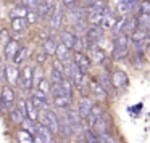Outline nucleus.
Returning <instances> with one entry per match:
<instances>
[{
	"instance_id": "obj_43",
	"label": "nucleus",
	"mask_w": 150,
	"mask_h": 143,
	"mask_svg": "<svg viewBox=\"0 0 150 143\" xmlns=\"http://www.w3.org/2000/svg\"><path fill=\"white\" fill-rule=\"evenodd\" d=\"M139 11L140 13L150 15V0H140L139 2Z\"/></svg>"
},
{
	"instance_id": "obj_18",
	"label": "nucleus",
	"mask_w": 150,
	"mask_h": 143,
	"mask_svg": "<svg viewBox=\"0 0 150 143\" xmlns=\"http://www.w3.org/2000/svg\"><path fill=\"white\" fill-rule=\"evenodd\" d=\"M111 81H113V87H116V88H126L127 84H129L127 74L124 71H115L111 74Z\"/></svg>"
},
{
	"instance_id": "obj_45",
	"label": "nucleus",
	"mask_w": 150,
	"mask_h": 143,
	"mask_svg": "<svg viewBox=\"0 0 150 143\" xmlns=\"http://www.w3.org/2000/svg\"><path fill=\"white\" fill-rule=\"evenodd\" d=\"M131 60H132L131 63H134V66H137V68H139V66H142L144 55H142V53H134V52H132V56H131Z\"/></svg>"
},
{
	"instance_id": "obj_42",
	"label": "nucleus",
	"mask_w": 150,
	"mask_h": 143,
	"mask_svg": "<svg viewBox=\"0 0 150 143\" xmlns=\"http://www.w3.org/2000/svg\"><path fill=\"white\" fill-rule=\"evenodd\" d=\"M18 2H20V4H23L24 7H28L29 10H37L40 0H18Z\"/></svg>"
},
{
	"instance_id": "obj_1",
	"label": "nucleus",
	"mask_w": 150,
	"mask_h": 143,
	"mask_svg": "<svg viewBox=\"0 0 150 143\" xmlns=\"http://www.w3.org/2000/svg\"><path fill=\"white\" fill-rule=\"evenodd\" d=\"M18 87L23 92H33L34 90V68L29 64H24L20 69V81Z\"/></svg>"
},
{
	"instance_id": "obj_30",
	"label": "nucleus",
	"mask_w": 150,
	"mask_h": 143,
	"mask_svg": "<svg viewBox=\"0 0 150 143\" xmlns=\"http://www.w3.org/2000/svg\"><path fill=\"white\" fill-rule=\"evenodd\" d=\"M87 45H89V42L86 40V37L82 36V34H78V36H76V40H74L73 52H86V50H87Z\"/></svg>"
},
{
	"instance_id": "obj_12",
	"label": "nucleus",
	"mask_w": 150,
	"mask_h": 143,
	"mask_svg": "<svg viewBox=\"0 0 150 143\" xmlns=\"http://www.w3.org/2000/svg\"><path fill=\"white\" fill-rule=\"evenodd\" d=\"M5 81L11 85V87H18V81H20V68L15 63H8L5 64Z\"/></svg>"
},
{
	"instance_id": "obj_36",
	"label": "nucleus",
	"mask_w": 150,
	"mask_h": 143,
	"mask_svg": "<svg viewBox=\"0 0 150 143\" xmlns=\"http://www.w3.org/2000/svg\"><path fill=\"white\" fill-rule=\"evenodd\" d=\"M26 58H28V47H21V48L18 50L16 56H15L13 63L16 66H20V64H23V61H26Z\"/></svg>"
},
{
	"instance_id": "obj_40",
	"label": "nucleus",
	"mask_w": 150,
	"mask_h": 143,
	"mask_svg": "<svg viewBox=\"0 0 150 143\" xmlns=\"http://www.w3.org/2000/svg\"><path fill=\"white\" fill-rule=\"evenodd\" d=\"M26 21H28V24H29V26H34V24L39 23L40 18H39V15H37V11L36 10H31L29 13H28V16H26Z\"/></svg>"
},
{
	"instance_id": "obj_37",
	"label": "nucleus",
	"mask_w": 150,
	"mask_h": 143,
	"mask_svg": "<svg viewBox=\"0 0 150 143\" xmlns=\"http://www.w3.org/2000/svg\"><path fill=\"white\" fill-rule=\"evenodd\" d=\"M42 79H45V76H44V68H42V64H37L36 68H34V88L40 84Z\"/></svg>"
},
{
	"instance_id": "obj_27",
	"label": "nucleus",
	"mask_w": 150,
	"mask_h": 143,
	"mask_svg": "<svg viewBox=\"0 0 150 143\" xmlns=\"http://www.w3.org/2000/svg\"><path fill=\"white\" fill-rule=\"evenodd\" d=\"M26 114L23 113V111L20 109V108H16V106H13L10 109V119H11V122L13 124H16V125H20V124H23V121L26 119Z\"/></svg>"
},
{
	"instance_id": "obj_15",
	"label": "nucleus",
	"mask_w": 150,
	"mask_h": 143,
	"mask_svg": "<svg viewBox=\"0 0 150 143\" xmlns=\"http://www.w3.org/2000/svg\"><path fill=\"white\" fill-rule=\"evenodd\" d=\"M76 36L78 34L74 32V31L69 27V29H60L58 31V39L62 43H65L68 48L73 50V47H74V40H76Z\"/></svg>"
},
{
	"instance_id": "obj_21",
	"label": "nucleus",
	"mask_w": 150,
	"mask_h": 143,
	"mask_svg": "<svg viewBox=\"0 0 150 143\" xmlns=\"http://www.w3.org/2000/svg\"><path fill=\"white\" fill-rule=\"evenodd\" d=\"M28 26H29V24H28L26 18H11L10 20L11 32H23V31H26Z\"/></svg>"
},
{
	"instance_id": "obj_19",
	"label": "nucleus",
	"mask_w": 150,
	"mask_h": 143,
	"mask_svg": "<svg viewBox=\"0 0 150 143\" xmlns=\"http://www.w3.org/2000/svg\"><path fill=\"white\" fill-rule=\"evenodd\" d=\"M52 103L57 109H68L73 104V98L68 97V95H58V97H52Z\"/></svg>"
},
{
	"instance_id": "obj_10",
	"label": "nucleus",
	"mask_w": 150,
	"mask_h": 143,
	"mask_svg": "<svg viewBox=\"0 0 150 143\" xmlns=\"http://www.w3.org/2000/svg\"><path fill=\"white\" fill-rule=\"evenodd\" d=\"M105 36V29L98 24V26H89V29L86 31L84 37L89 43H100V40Z\"/></svg>"
},
{
	"instance_id": "obj_26",
	"label": "nucleus",
	"mask_w": 150,
	"mask_h": 143,
	"mask_svg": "<svg viewBox=\"0 0 150 143\" xmlns=\"http://www.w3.org/2000/svg\"><path fill=\"white\" fill-rule=\"evenodd\" d=\"M91 129H94V132L97 133V135H100V133L108 132V122H107V117H105V114H103L102 117H98L97 121H95V122H94V125H92Z\"/></svg>"
},
{
	"instance_id": "obj_44",
	"label": "nucleus",
	"mask_w": 150,
	"mask_h": 143,
	"mask_svg": "<svg viewBox=\"0 0 150 143\" xmlns=\"http://www.w3.org/2000/svg\"><path fill=\"white\" fill-rule=\"evenodd\" d=\"M98 138H100V143H116V140L110 135V132L100 133V135H98Z\"/></svg>"
},
{
	"instance_id": "obj_22",
	"label": "nucleus",
	"mask_w": 150,
	"mask_h": 143,
	"mask_svg": "<svg viewBox=\"0 0 150 143\" xmlns=\"http://www.w3.org/2000/svg\"><path fill=\"white\" fill-rule=\"evenodd\" d=\"M29 11H31L29 8L24 7L23 4H20V2H18L15 7L10 8V18H26Z\"/></svg>"
},
{
	"instance_id": "obj_13",
	"label": "nucleus",
	"mask_w": 150,
	"mask_h": 143,
	"mask_svg": "<svg viewBox=\"0 0 150 143\" xmlns=\"http://www.w3.org/2000/svg\"><path fill=\"white\" fill-rule=\"evenodd\" d=\"M118 16H120L118 11H113V10H110V7H107L103 11V20H102L100 26L103 27L105 31H111L115 27V24H116V21H118Z\"/></svg>"
},
{
	"instance_id": "obj_14",
	"label": "nucleus",
	"mask_w": 150,
	"mask_h": 143,
	"mask_svg": "<svg viewBox=\"0 0 150 143\" xmlns=\"http://www.w3.org/2000/svg\"><path fill=\"white\" fill-rule=\"evenodd\" d=\"M20 48H21L20 42H18V40H15V39H11L10 42H8L7 45L2 48V50H4V58H5V61H13Z\"/></svg>"
},
{
	"instance_id": "obj_7",
	"label": "nucleus",
	"mask_w": 150,
	"mask_h": 143,
	"mask_svg": "<svg viewBox=\"0 0 150 143\" xmlns=\"http://www.w3.org/2000/svg\"><path fill=\"white\" fill-rule=\"evenodd\" d=\"M73 61L78 64V68L81 69L84 74H89V71H91V68H92V60L89 58L87 53H84V52H73Z\"/></svg>"
},
{
	"instance_id": "obj_46",
	"label": "nucleus",
	"mask_w": 150,
	"mask_h": 143,
	"mask_svg": "<svg viewBox=\"0 0 150 143\" xmlns=\"http://www.w3.org/2000/svg\"><path fill=\"white\" fill-rule=\"evenodd\" d=\"M60 4L65 7V10H68V8H73L76 5H79V0H60Z\"/></svg>"
},
{
	"instance_id": "obj_34",
	"label": "nucleus",
	"mask_w": 150,
	"mask_h": 143,
	"mask_svg": "<svg viewBox=\"0 0 150 143\" xmlns=\"http://www.w3.org/2000/svg\"><path fill=\"white\" fill-rule=\"evenodd\" d=\"M97 81L100 82V85L103 88H107V90H110L111 87H113V81H111V74H108V72H100V74L97 76Z\"/></svg>"
},
{
	"instance_id": "obj_24",
	"label": "nucleus",
	"mask_w": 150,
	"mask_h": 143,
	"mask_svg": "<svg viewBox=\"0 0 150 143\" xmlns=\"http://www.w3.org/2000/svg\"><path fill=\"white\" fill-rule=\"evenodd\" d=\"M57 47H58V43L55 42V39H53V37H49V39H45L42 42V52H45L49 56H55Z\"/></svg>"
},
{
	"instance_id": "obj_32",
	"label": "nucleus",
	"mask_w": 150,
	"mask_h": 143,
	"mask_svg": "<svg viewBox=\"0 0 150 143\" xmlns=\"http://www.w3.org/2000/svg\"><path fill=\"white\" fill-rule=\"evenodd\" d=\"M129 37H131V40H147V39H150V31L144 29V27H137Z\"/></svg>"
},
{
	"instance_id": "obj_6",
	"label": "nucleus",
	"mask_w": 150,
	"mask_h": 143,
	"mask_svg": "<svg viewBox=\"0 0 150 143\" xmlns=\"http://www.w3.org/2000/svg\"><path fill=\"white\" fill-rule=\"evenodd\" d=\"M34 137H36V143H53L55 133L47 125H44L42 122H37V129H36Z\"/></svg>"
},
{
	"instance_id": "obj_38",
	"label": "nucleus",
	"mask_w": 150,
	"mask_h": 143,
	"mask_svg": "<svg viewBox=\"0 0 150 143\" xmlns=\"http://www.w3.org/2000/svg\"><path fill=\"white\" fill-rule=\"evenodd\" d=\"M36 88H39V90H42L44 93H47V95H50V90H52V81H50V79H42V81H40V84L37 85Z\"/></svg>"
},
{
	"instance_id": "obj_41",
	"label": "nucleus",
	"mask_w": 150,
	"mask_h": 143,
	"mask_svg": "<svg viewBox=\"0 0 150 143\" xmlns=\"http://www.w3.org/2000/svg\"><path fill=\"white\" fill-rule=\"evenodd\" d=\"M11 40V34L8 32L7 29H2L0 31V47H2V48H4L5 45H7L8 42H10Z\"/></svg>"
},
{
	"instance_id": "obj_4",
	"label": "nucleus",
	"mask_w": 150,
	"mask_h": 143,
	"mask_svg": "<svg viewBox=\"0 0 150 143\" xmlns=\"http://www.w3.org/2000/svg\"><path fill=\"white\" fill-rule=\"evenodd\" d=\"M86 53L89 55L94 64H105V61H107V53L98 43H89Z\"/></svg>"
},
{
	"instance_id": "obj_23",
	"label": "nucleus",
	"mask_w": 150,
	"mask_h": 143,
	"mask_svg": "<svg viewBox=\"0 0 150 143\" xmlns=\"http://www.w3.org/2000/svg\"><path fill=\"white\" fill-rule=\"evenodd\" d=\"M16 140L18 143H36V137H34L33 132L26 129H20L16 132Z\"/></svg>"
},
{
	"instance_id": "obj_35",
	"label": "nucleus",
	"mask_w": 150,
	"mask_h": 143,
	"mask_svg": "<svg viewBox=\"0 0 150 143\" xmlns=\"http://www.w3.org/2000/svg\"><path fill=\"white\" fill-rule=\"evenodd\" d=\"M84 138L87 143H100V138H98V135L94 132V129H91V127L86 125L84 129Z\"/></svg>"
},
{
	"instance_id": "obj_16",
	"label": "nucleus",
	"mask_w": 150,
	"mask_h": 143,
	"mask_svg": "<svg viewBox=\"0 0 150 143\" xmlns=\"http://www.w3.org/2000/svg\"><path fill=\"white\" fill-rule=\"evenodd\" d=\"M92 106H94V103H92V100L89 97H81L78 100V111L84 121L89 117V114L92 111Z\"/></svg>"
},
{
	"instance_id": "obj_5",
	"label": "nucleus",
	"mask_w": 150,
	"mask_h": 143,
	"mask_svg": "<svg viewBox=\"0 0 150 143\" xmlns=\"http://www.w3.org/2000/svg\"><path fill=\"white\" fill-rule=\"evenodd\" d=\"M89 84H91V95L94 97V100L97 101V103H102V104L107 103V100H108V90L107 88L102 87L97 79H92Z\"/></svg>"
},
{
	"instance_id": "obj_9",
	"label": "nucleus",
	"mask_w": 150,
	"mask_h": 143,
	"mask_svg": "<svg viewBox=\"0 0 150 143\" xmlns=\"http://www.w3.org/2000/svg\"><path fill=\"white\" fill-rule=\"evenodd\" d=\"M0 97H2L4 104L8 108V111H10L11 108L15 106V103H16V93H15L13 87H11L10 84L2 87V90H0Z\"/></svg>"
},
{
	"instance_id": "obj_11",
	"label": "nucleus",
	"mask_w": 150,
	"mask_h": 143,
	"mask_svg": "<svg viewBox=\"0 0 150 143\" xmlns=\"http://www.w3.org/2000/svg\"><path fill=\"white\" fill-rule=\"evenodd\" d=\"M58 137H62L63 140H71L74 137V130H73L69 121L66 119L63 109H62V114H60V133H58Z\"/></svg>"
},
{
	"instance_id": "obj_17",
	"label": "nucleus",
	"mask_w": 150,
	"mask_h": 143,
	"mask_svg": "<svg viewBox=\"0 0 150 143\" xmlns=\"http://www.w3.org/2000/svg\"><path fill=\"white\" fill-rule=\"evenodd\" d=\"M57 60H60V61L63 63H68L73 60V50L68 48V47L65 45V43L58 42V47H57V53H55Z\"/></svg>"
},
{
	"instance_id": "obj_2",
	"label": "nucleus",
	"mask_w": 150,
	"mask_h": 143,
	"mask_svg": "<svg viewBox=\"0 0 150 143\" xmlns=\"http://www.w3.org/2000/svg\"><path fill=\"white\" fill-rule=\"evenodd\" d=\"M63 5L62 4H57V7H55V10L52 11V15L49 16V20H47V27H49L52 32H57V31H60L62 29V24H63V21H65V16H66V11L63 10Z\"/></svg>"
},
{
	"instance_id": "obj_3",
	"label": "nucleus",
	"mask_w": 150,
	"mask_h": 143,
	"mask_svg": "<svg viewBox=\"0 0 150 143\" xmlns=\"http://www.w3.org/2000/svg\"><path fill=\"white\" fill-rule=\"evenodd\" d=\"M63 111H65L66 119L69 121L73 130H74V135H82L86 127H84V124H82V121H84V119L81 117L79 111L78 109H73V108H68V109H63Z\"/></svg>"
},
{
	"instance_id": "obj_47",
	"label": "nucleus",
	"mask_w": 150,
	"mask_h": 143,
	"mask_svg": "<svg viewBox=\"0 0 150 143\" xmlns=\"http://www.w3.org/2000/svg\"><path fill=\"white\" fill-rule=\"evenodd\" d=\"M147 53L150 55V43H149V48H147Z\"/></svg>"
},
{
	"instance_id": "obj_20",
	"label": "nucleus",
	"mask_w": 150,
	"mask_h": 143,
	"mask_svg": "<svg viewBox=\"0 0 150 143\" xmlns=\"http://www.w3.org/2000/svg\"><path fill=\"white\" fill-rule=\"evenodd\" d=\"M103 114L105 113H103V106H102V103H94L91 114H89V117L86 119V121H87V127H92L95 121H97L98 117H102Z\"/></svg>"
},
{
	"instance_id": "obj_25",
	"label": "nucleus",
	"mask_w": 150,
	"mask_h": 143,
	"mask_svg": "<svg viewBox=\"0 0 150 143\" xmlns=\"http://www.w3.org/2000/svg\"><path fill=\"white\" fill-rule=\"evenodd\" d=\"M149 43H150V39H147V40H131V48H132L134 53H142V55H145L147 48H149Z\"/></svg>"
},
{
	"instance_id": "obj_28",
	"label": "nucleus",
	"mask_w": 150,
	"mask_h": 143,
	"mask_svg": "<svg viewBox=\"0 0 150 143\" xmlns=\"http://www.w3.org/2000/svg\"><path fill=\"white\" fill-rule=\"evenodd\" d=\"M87 23L91 24V26H98V24H102V20H103V11H95V10H89L87 13Z\"/></svg>"
},
{
	"instance_id": "obj_33",
	"label": "nucleus",
	"mask_w": 150,
	"mask_h": 143,
	"mask_svg": "<svg viewBox=\"0 0 150 143\" xmlns=\"http://www.w3.org/2000/svg\"><path fill=\"white\" fill-rule=\"evenodd\" d=\"M89 26H91V24L87 23V20H79V21H76V23L71 24V29L74 31L76 34H82V36H84L86 31L89 29Z\"/></svg>"
},
{
	"instance_id": "obj_31",
	"label": "nucleus",
	"mask_w": 150,
	"mask_h": 143,
	"mask_svg": "<svg viewBox=\"0 0 150 143\" xmlns=\"http://www.w3.org/2000/svg\"><path fill=\"white\" fill-rule=\"evenodd\" d=\"M129 55V48H120V47H113L111 48V58L113 61H121V60L127 58Z\"/></svg>"
},
{
	"instance_id": "obj_29",
	"label": "nucleus",
	"mask_w": 150,
	"mask_h": 143,
	"mask_svg": "<svg viewBox=\"0 0 150 143\" xmlns=\"http://www.w3.org/2000/svg\"><path fill=\"white\" fill-rule=\"evenodd\" d=\"M49 79L52 81V84H62V82L65 81V74H63V71H60L58 68L52 66L50 71H49Z\"/></svg>"
},
{
	"instance_id": "obj_8",
	"label": "nucleus",
	"mask_w": 150,
	"mask_h": 143,
	"mask_svg": "<svg viewBox=\"0 0 150 143\" xmlns=\"http://www.w3.org/2000/svg\"><path fill=\"white\" fill-rule=\"evenodd\" d=\"M57 4H55V0H40L39 2V7H37V15H39L40 21H45L49 20V16L52 15V11L55 10Z\"/></svg>"
},
{
	"instance_id": "obj_48",
	"label": "nucleus",
	"mask_w": 150,
	"mask_h": 143,
	"mask_svg": "<svg viewBox=\"0 0 150 143\" xmlns=\"http://www.w3.org/2000/svg\"><path fill=\"white\" fill-rule=\"evenodd\" d=\"M79 2H81V0H79Z\"/></svg>"
},
{
	"instance_id": "obj_39",
	"label": "nucleus",
	"mask_w": 150,
	"mask_h": 143,
	"mask_svg": "<svg viewBox=\"0 0 150 143\" xmlns=\"http://www.w3.org/2000/svg\"><path fill=\"white\" fill-rule=\"evenodd\" d=\"M139 27H144V29L150 31V15L139 11Z\"/></svg>"
}]
</instances>
